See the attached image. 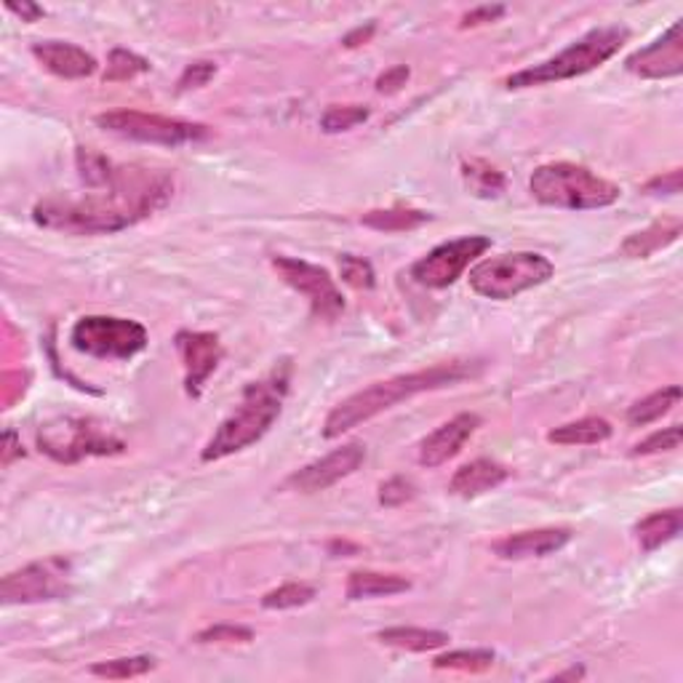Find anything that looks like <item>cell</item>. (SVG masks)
Segmentation results:
<instances>
[{
  "label": "cell",
  "mask_w": 683,
  "mask_h": 683,
  "mask_svg": "<svg viewBox=\"0 0 683 683\" xmlns=\"http://www.w3.org/2000/svg\"><path fill=\"white\" fill-rule=\"evenodd\" d=\"M158 659L156 657H121V659H107V662H97L92 668V673L97 679L107 681H126V679H139V675H147L150 670H156Z\"/></svg>",
  "instance_id": "f1b7e54d"
},
{
  "label": "cell",
  "mask_w": 683,
  "mask_h": 683,
  "mask_svg": "<svg viewBox=\"0 0 683 683\" xmlns=\"http://www.w3.org/2000/svg\"><path fill=\"white\" fill-rule=\"evenodd\" d=\"M70 593H73V561L64 556H49L44 561L27 563L5 574L0 582V601L5 606L62 601Z\"/></svg>",
  "instance_id": "30bf717a"
},
{
  "label": "cell",
  "mask_w": 683,
  "mask_h": 683,
  "mask_svg": "<svg viewBox=\"0 0 683 683\" xmlns=\"http://www.w3.org/2000/svg\"><path fill=\"white\" fill-rule=\"evenodd\" d=\"M430 214L419 209H406V206H393V209H374L364 214L361 222L366 228L377 230V233H408V230H417L425 222H430Z\"/></svg>",
  "instance_id": "d4e9b609"
},
{
  "label": "cell",
  "mask_w": 683,
  "mask_h": 683,
  "mask_svg": "<svg viewBox=\"0 0 683 683\" xmlns=\"http://www.w3.org/2000/svg\"><path fill=\"white\" fill-rule=\"evenodd\" d=\"M174 195V176L150 166H112V174L81 198L49 195L33 209L35 224L70 235H112L163 209Z\"/></svg>",
  "instance_id": "6da1fadb"
},
{
  "label": "cell",
  "mask_w": 683,
  "mask_h": 683,
  "mask_svg": "<svg viewBox=\"0 0 683 683\" xmlns=\"http://www.w3.org/2000/svg\"><path fill=\"white\" fill-rule=\"evenodd\" d=\"M340 276L347 286L358 289V291H368L377 286V272L368 259L364 257H355V254H342L340 257Z\"/></svg>",
  "instance_id": "d6a6232c"
},
{
  "label": "cell",
  "mask_w": 683,
  "mask_h": 683,
  "mask_svg": "<svg viewBox=\"0 0 683 683\" xmlns=\"http://www.w3.org/2000/svg\"><path fill=\"white\" fill-rule=\"evenodd\" d=\"M611 438V425L603 417H582L577 422H566L561 427H552L548 441L556 447H596Z\"/></svg>",
  "instance_id": "603a6c76"
},
{
  "label": "cell",
  "mask_w": 683,
  "mask_h": 683,
  "mask_svg": "<svg viewBox=\"0 0 683 683\" xmlns=\"http://www.w3.org/2000/svg\"><path fill=\"white\" fill-rule=\"evenodd\" d=\"M198 644H248L254 641V631L252 627H243V625H211L206 631H200L195 635Z\"/></svg>",
  "instance_id": "e575fe53"
},
{
  "label": "cell",
  "mask_w": 683,
  "mask_h": 683,
  "mask_svg": "<svg viewBox=\"0 0 683 683\" xmlns=\"http://www.w3.org/2000/svg\"><path fill=\"white\" fill-rule=\"evenodd\" d=\"M681 441H683L681 425L662 427V430L651 432L649 438H644V441L633 449V456H649V454H662V451H675L681 447Z\"/></svg>",
  "instance_id": "836d02e7"
},
{
  "label": "cell",
  "mask_w": 683,
  "mask_h": 683,
  "mask_svg": "<svg viewBox=\"0 0 683 683\" xmlns=\"http://www.w3.org/2000/svg\"><path fill=\"white\" fill-rule=\"evenodd\" d=\"M316 598V587L305 585V582H286V585L276 587V590L265 593L263 606L270 611H283V609H300L307 606Z\"/></svg>",
  "instance_id": "1f68e13d"
},
{
  "label": "cell",
  "mask_w": 683,
  "mask_h": 683,
  "mask_svg": "<svg viewBox=\"0 0 683 683\" xmlns=\"http://www.w3.org/2000/svg\"><path fill=\"white\" fill-rule=\"evenodd\" d=\"M371 118V110L364 105H331L329 110L320 115V129L326 134H342L350 132V129L361 126Z\"/></svg>",
  "instance_id": "4dcf8cb0"
},
{
  "label": "cell",
  "mask_w": 683,
  "mask_h": 683,
  "mask_svg": "<svg viewBox=\"0 0 683 683\" xmlns=\"http://www.w3.org/2000/svg\"><path fill=\"white\" fill-rule=\"evenodd\" d=\"M681 401V388L679 385H670V388L657 390V393L641 398L627 408V425L631 427H646L651 422L662 419L664 414L673 412V406H679Z\"/></svg>",
  "instance_id": "484cf974"
},
{
  "label": "cell",
  "mask_w": 683,
  "mask_h": 683,
  "mask_svg": "<svg viewBox=\"0 0 683 683\" xmlns=\"http://www.w3.org/2000/svg\"><path fill=\"white\" fill-rule=\"evenodd\" d=\"M414 495H417V489H414L412 480L403 478V475H395V478L385 480L379 486V504H385V508H401V504L412 502Z\"/></svg>",
  "instance_id": "d590c367"
},
{
  "label": "cell",
  "mask_w": 683,
  "mask_h": 683,
  "mask_svg": "<svg viewBox=\"0 0 683 683\" xmlns=\"http://www.w3.org/2000/svg\"><path fill=\"white\" fill-rule=\"evenodd\" d=\"M504 11H508L504 5H478V9L462 14L460 27L467 29V27H480V25H495V22L502 20Z\"/></svg>",
  "instance_id": "74e56055"
},
{
  "label": "cell",
  "mask_w": 683,
  "mask_h": 683,
  "mask_svg": "<svg viewBox=\"0 0 683 683\" xmlns=\"http://www.w3.org/2000/svg\"><path fill=\"white\" fill-rule=\"evenodd\" d=\"M214 75H217V64L204 62V59H200V62H193V64H187V68H184V73L180 75V83H176V86H180V92H190V88H204L206 83L214 78Z\"/></svg>",
  "instance_id": "8d00e7d4"
},
{
  "label": "cell",
  "mask_w": 683,
  "mask_h": 683,
  "mask_svg": "<svg viewBox=\"0 0 683 683\" xmlns=\"http://www.w3.org/2000/svg\"><path fill=\"white\" fill-rule=\"evenodd\" d=\"M462 176H465L467 190H471L473 195H478V198H500L504 193L502 171L480 158L462 160Z\"/></svg>",
  "instance_id": "4316f807"
},
{
  "label": "cell",
  "mask_w": 683,
  "mask_h": 683,
  "mask_svg": "<svg viewBox=\"0 0 683 683\" xmlns=\"http://www.w3.org/2000/svg\"><path fill=\"white\" fill-rule=\"evenodd\" d=\"M627 38H631V29L622 25L590 29V33L582 35L580 40H574L569 49L556 53V57L545 59V62L534 64V68L519 70V73L508 75V78H504V88L519 92V88H534L545 86V83L580 78V75L593 73V70L601 68L603 62H609V59L627 44Z\"/></svg>",
  "instance_id": "277c9868"
},
{
  "label": "cell",
  "mask_w": 683,
  "mask_h": 683,
  "mask_svg": "<svg viewBox=\"0 0 683 683\" xmlns=\"http://www.w3.org/2000/svg\"><path fill=\"white\" fill-rule=\"evenodd\" d=\"M556 267L548 257L537 252H513L500 257L480 259L471 270V289L486 300L508 302L524 294L528 289H537L548 283Z\"/></svg>",
  "instance_id": "52a82bcc"
},
{
  "label": "cell",
  "mask_w": 683,
  "mask_h": 683,
  "mask_svg": "<svg viewBox=\"0 0 683 683\" xmlns=\"http://www.w3.org/2000/svg\"><path fill=\"white\" fill-rule=\"evenodd\" d=\"M5 9L20 16L22 22H38L44 16V9L38 3H27V0L25 3H5Z\"/></svg>",
  "instance_id": "b9f144b4"
},
{
  "label": "cell",
  "mask_w": 683,
  "mask_h": 683,
  "mask_svg": "<svg viewBox=\"0 0 683 683\" xmlns=\"http://www.w3.org/2000/svg\"><path fill=\"white\" fill-rule=\"evenodd\" d=\"M412 590V580L401 577V574H385V572H368V569H358L347 577L344 585V596L347 601H366V598H390L401 596V593Z\"/></svg>",
  "instance_id": "44dd1931"
},
{
  "label": "cell",
  "mask_w": 683,
  "mask_h": 683,
  "mask_svg": "<svg viewBox=\"0 0 683 683\" xmlns=\"http://www.w3.org/2000/svg\"><path fill=\"white\" fill-rule=\"evenodd\" d=\"M528 190L542 206L566 211L609 209L620 200V187L614 182L569 160L539 166L528 180Z\"/></svg>",
  "instance_id": "5b68a950"
},
{
  "label": "cell",
  "mask_w": 683,
  "mask_h": 683,
  "mask_svg": "<svg viewBox=\"0 0 683 683\" xmlns=\"http://www.w3.org/2000/svg\"><path fill=\"white\" fill-rule=\"evenodd\" d=\"M38 447L59 465H75L88 456H115L126 451L105 422L94 417H57L40 425Z\"/></svg>",
  "instance_id": "8992f818"
},
{
  "label": "cell",
  "mask_w": 683,
  "mask_h": 683,
  "mask_svg": "<svg viewBox=\"0 0 683 683\" xmlns=\"http://www.w3.org/2000/svg\"><path fill=\"white\" fill-rule=\"evenodd\" d=\"M627 73L638 75L644 81H668L679 78L683 73V25L681 20L670 25L655 44L638 49L625 59Z\"/></svg>",
  "instance_id": "5bb4252c"
},
{
  "label": "cell",
  "mask_w": 683,
  "mask_h": 683,
  "mask_svg": "<svg viewBox=\"0 0 683 683\" xmlns=\"http://www.w3.org/2000/svg\"><path fill=\"white\" fill-rule=\"evenodd\" d=\"M25 451H22V447H16V436L14 432H5L3 436V465H11L14 462V456H22Z\"/></svg>",
  "instance_id": "7bdbcfd3"
},
{
  "label": "cell",
  "mask_w": 683,
  "mask_h": 683,
  "mask_svg": "<svg viewBox=\"0 0 683 683\" xmlns=\"http://www.w3.org/2000/svg\"><path fill=\"white\" fill-rule=\"evenodd\" d=\"M683 526V515L681 508H670V510H659V513L646 515L635 524V539H638L641 550L644 552H655L662 548V545L673 542L681 534Z\"/></svg>",
  "instance_id": "7402d4cb"
},
{
  "label": "cell",
  "mask_w": 683,
  "mask_h": 683,
  "mask_svg": "<svg viewBox=\"0 0 683 683\" xmlns=\"http://www.w3.org/2000/svg\"><path fill=\"white\" fill-rule=\"evenodd\" d=\"M556 679L558 681H561V679H585V670L572 668V670H566V673H556Z\"/></svg>",
  "instance_id": "ee69618b"
},
{
  "label": "cell",
  "mask_w": 683,
  "mask_h": 683,
  "mask_svg": "<svg viewBox=\"0 0 683 683\" xmlns=\"http://www.w3.org/2000/svg\"><path fill=\"white\" fill-rule=\"evenodd\" d=\"M289 361H281L265 379L248 385L235 412L217 427L211 441L200 451V460L219 462L263 441L276 419L281 417L283 401L289 393Z\"/></svg>",
  "instance_id": "3957f363"
},
{
  "label": "cell",
  "mask_w": 683,
  "mask_h": 683,
  "mask_svg": "<svg viewBox=\"0 0 683 683\" xmlns=\"http://www.w3.org/2000/svg\"><path fill=\"white\" fill-rule=\"evenodd\" d=\"M174 344L184 364V390L190 398H200L204 385L209 382L224 355L222 342L211 331H180L174 337Z\"/></svg>",
  "instance_id": "9a60e30c"
},
{
  "label": "cell",
  "mask_w": 683,
  "mask_h": 683,
  "mask_svg": "<svg viewBox=\"0 0 683 683\" xmlns=\"http://www.w3.org/2000/svg\"><path fill=\"white\" fill-rule=\"evenodd\" d=\"M272 267H276L283 283H289L296 294L310 302L313 316L324 320H337L342 316L344 296L334 278L329 276V270L294 257H272Z\"/></svg>",
  "instance_id": "7c38bea8"
},
{
  "label": "cell",
  "mask_w": 683,
  "mask_h": 683,
  "mask_svg": "<svg viewBox=\"0 0 683 683\" xmlns=\"http://www.w3.org/2000/svg\"><path fill=\"white\" fill-rule=\"evenodd\" d=\"M480 427V417L473 412L456 414L454 419H449L447 425H441L438 430H432L425 441L419 443V465L425 467H441L449 460H454L465 443L475 436V430Z\"/></svg>",
  "instance_id": "2e32d148"
},
{
  "label": "cell",
  "mask_w": 683,
  "mask_h": 683,
  "mask_svg": "<svg viewBox=\"0 0 683 683\" xmlns=\"http://www.w3.org/2000/svg\"><path fill=\"white\" fill-rule=\"evenodd\" d=\"M408 75H412V73H408L406 64H395V68L385 70V73L377 78V92L379 94L401 92V86H406Z\"/></svg>",
  "instance_id": "f35d334b"
},
{
  "label": "cell",
  "mask_w": 683,
  "mask_h": 683,
  "mask_svg": "<svg viewBox=\"0 0 683 683\" xmlns=\"http://www.w3.org/2000/svg\"><path fill=\"white\" fill-rule=\"evenodd\" d=\"M480 371H484L480 361H451V364H438L412 374H398V377L368 385L358 393L344 398L340 406L331 408V414L324 422V438H340L344 432L353 430V427L364 425V422L379 417V414L398 406V403L408 401V398L430 393V390L454 388V385L465 382V379H475Z\"/></svg>",
  "instance_id": "7a4b0ae2"
},
{
  "label": "cell",
  "mask_w": 683,
  "mask_h": 683,
  "mask_svg": "<svg viewBox=\"0 0 683 683\" xmlns=\"http://www.w3.org/2000/svg\"><path fill=\"white\" fill-rule=\"evenodd\" d=\"M491 248V237L486 235H465L456 241L441 243L430 254L412 265L408 276L425 289H449L451 283L460 281L465 270L475 259L484 257Z\"/></svg>",
  "instance_id": "8fae6325"
},
{
  "label": "cell",
  "mask_w": 683,
  "mask_h": 683,
  "mask_svg": "<svg viewBox=\"0 0 683 683\" xmlns=\"http://www.w3.org/2000/svg\"><path fill=\"white\" fill-rule=\"evenodd\" d=\"M574 532L566 526L532 528V532L510 534L495 542V556L502 561H526V558H548L572 542Z\"/></svg>",
  "instance_id": "e0dca14e"
},
{
  "label": "cell",
  "mask_w": 683,
  "mask_h": 683,
  "mask_svg": "<svg viewBox=\"0 0 683 683\" xmlns=\"http://www.w3.org/2000/svg\"><path fill=\"white\" fill-rule=\"evenodd\" d=\"M150 337L139 320L115 316H86L70 331V344L88 358L132 361L147 347Z\"/></svg>",
  "instance_id": "ba28073f"
},
{
  "label": "cell",
  "mask_w": 683,
  "mask_h": 683,
  "mask_svg": "<svg viewBox=\"0 0 683 683\" xmlns=\"http://www.w3.org/2000/svg\"><path fill=\"white\" fill-rule=\"evenodd\" d=\"M150 73V62L139 53L129 51V49H115L110 51V59H107V70H105V83H126L139 78V75Z\"/></svg>",
  "instance_id": "f546056e"
},
{
  "label": "cell",
  "mask_w": 683,
  "mask_h": 683,
  "mask_svg": "<svg viewBox=\"0 0 683 683\" xmlns=\"http://www.w3.org/2000/svg\"><path fill=\"white\" fill-rule=\"evenodd\" d=\"M33 57L38 59L49 73L57 75V78L68 81L92 78L99 68L97 59H94L86 49L64 44V40H38V44H33Z\"/></svg>",
  "instance_id": "ac0fdd59"
},
{
  "label": "cell",
  "mask_w": 683,
  "mask_h": 683,
  "mask_svg": "<svg viewBox=\"0 0 683 683\" xmlns=\"http://www.w3.org/2000/svg\"><path fill=\"white\" fill-rule=\"evenodd\" d=\"M681 184H683V171L673 169L668 174L655 176L651 182H646V193H655V195H679L681 193Z\"/></svg>",
  "instance_id": "ab89813d"
},
{
  "label": "cell",
  "mask_w": 683,
  "mask_h": 683,
  "mask_svg": "<svg viewBox=\"0 0 683 683\" xmlns=\"http://www.w3.org/2000/svg\"><path fill=\"white\" fill-rule=\"evenodd\" d=\"M681 230H683V224L679 217L659 219V222L649 224L646 230H638V233L627 235L625 241H622L620 254L627 259H646V257H651V254L668 248L670 243L679 241Z\"/></svg>",
  "instance_id": "ffe728a7"
},
{
  "label": "cell",
  "mask_w": 683,
  "mask_h": 683,
  "mask_svg": "<svg viewBox=\"0 0 683 683\" xmlns=\"http://www.w3.org/2000/svg\"><path fill=\"white\" fill-rule=\"evenodd\" d=\"M366 460L364 443H344L342 449H334L331 454L310 462L302 471L291 473L286 478V489L300 491V495H318V491L331 489L340 480L350 478Z\"/></svg>",
  "instance_id": "4fadbf2b"
},
{
  "label": "cell",
  "mask_w": 683,
  "mask_h": 683,
  "mask_svg": "<svg viewBox=\"0 0 683 683\" xmlns=\"http://www.w3.org/2000/svg\"><path fill=\"white\" fill-rule=\"evenodd\" d=\"M97 126L115 136H123V139L163 147L190 145V142H204L211 136V129L204 126V123L182 121V118H166L156 115V112L139 110L102 112V115H97Z\"/></svg>",
  "instance_id": "9c48e42d"
},
{
  "label": "cell",
  "mask_w": 683,
  "mask_h": 683,
  "mask_svg": "<svg viewBox=\"0 0 683 683\" xmlns=\"http://www.w3.org/2000/svg\"><path fill=\"white\" fill-rule=\"evenodd\" d=\"M374 33H377V25H374V22H368L366 27L361 25V27L350 29V33L342 38V46L344 49H358V46H364L374 38Z\"/></svg>",
  "instance_id": "60d3db41"
},
{
  "label": "cell",
  "mask_w": 683,
  "mask_h": 683,
  "mask_svg": "<svg viewBox=\"0 0 683 683\" xmlns=\"http://www.w3.org/2000/svg\"><path fill=\"white\" fill-rule=\"evenodd\" d=\"M497 655L491 649H456L432 659L436 670H460V673H486L495 668Z\"/></svg>",
  "instance_id": "83f0119b"
},
{
  "label": "cell",
  "mask_w": 683,
  "mask_h": 683,
  "mask_svg": "<svg viewBox=\"0 0 683 683\" xmlns=\"http://www.w3.org/2000/svg\"><path fill=\"white\" fill-rule=\"evenodd\" d=\"M379 644L385 646H393V649H403V651H432V649H441V646L449 644V633L443 631H427V627H385V631L377 633Z\"/></svg>",
  "instance_id": "cb8c5ba5"
},
{
  "label": "cell",
  "mask_w": 683,
  "mask_h": 683,
  "mask_svg": "<svg viewBox=\"0 0 683 683\" xmlns=\"http://www.w3.org/2000/svg\"><path fill=\"white\" fill-rule=\"evenodd\" d=\"M508 478H510L508 467L500 465V462L480 456V460L467 462V465H462L460 471L451 475L449 491L454 497H462V500H473V497L486 495V491H495L497 486H502Z\"/></svg>",
  "instance_id": "d6986e66"
}]
</instances>
